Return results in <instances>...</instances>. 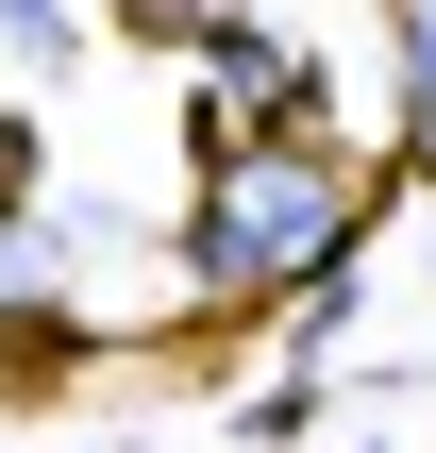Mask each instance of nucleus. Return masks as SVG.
I'll use <instances>...</instances> for the list:
<instances>
[{"label":"nucleus","mask_w":436,"mask_h":453,"mask_svg":"<svg viewBox=\"0 0 436 453\" xmlns=\"http://www.w3.org/2000/svg\"><path fill=\"white\" fill-rule=\"evenodd\" d=\"M336 235H353V168L319 134H218V185H202V286L218 303L302 286Z\"/></svg>","instance_id":"nucleus-1"}]
</instances>
